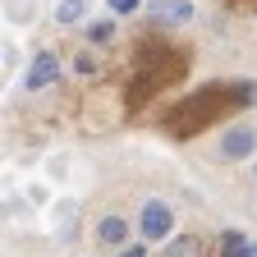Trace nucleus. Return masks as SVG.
Masks as SVG:
<instances>
[{
    "mask_svg": "<svg viewBox=\"0 0 257 257\" xmlns=\"http://www.w3.org/2000/svg\"><path fill=\"white\" fill-rule=\"evenodd\" d=\"M257 101V83H239V87H202L193 92L188 101H179L175 110H166L161 128H166L170 138H193L198 128L216 124L230 106H252Z\"/></svg>",
    "mask_w": 257,
    "mask_h": 257,
    "instance_id": "f257e3e1",
    "label": "nucleus"
},
{
    "mask_svg": "<svg viewBox=\"0 0 257 257\" xmlns=\"http://www.w3.org/2000/svg\"><path fill=\"white\" fill-rule=\"evenodd\" d=\"M184 78V55L179 51H143L134 60V83H128V106H143L147 96Z\"/></svg>",
    "mask_w": 257,
    "mask_h": 257,
    "instance_id": "f03ea898",
    "label": "nucleus"
},
{
    "mask_svg": "<svg viewBox=\"0 0 257 257\" xmlns=\"http://www.w3.org/2000/svg\"><path fill=\"white\" fill-rule=\"evenodd\" d=\"M170 225H175V211H170L166 202H147V207H143V234H147V239H166Z\"/></svg>",
    "mask_w": 257,
    "mask_h": 257,
    "instance_id": "7ed1b4c3",
    "label": "nucleus"
},
{
    "mask_svg": "<svg viewBox=\"0 0 257 257\" xmlns=\"http://www.w3.org/2000/svg\"><path fill=\"white\" fill-rule=\"evenodd\" d=\"M60 78V60L51 55V51H42L37 60H32V69H28V92H42V87H51Z\"/></svg>",
    "mask_w": 257,
    "mask_h": 257,
    "instance_id": "20e7f679",
    "label": "nucleus"
},
{
    "mask_svg": "<svg viewBox=\"0 0 257 257\" xmlns=\"http://www.w3.org/2000/svg\"><path fill=\"white\" fill-rule=\"evenodd\" d=\"M152 19L156 23H188L193 19V0H152Z\"/></svg>",
    "mask_w": 257,
    "mask_h": 257,
    "instance_id": "39448f33",
    "label": "nucleus"
},
{
    "mask_svg": "<svg viewBox=\"0 0 257 257\" xmlns=\"http://www.w3.org/2000/svg\"><path fill=\"white\" fill-rule=\"evenodd\" d=\"M252 147H257V134H252V128H230V134L220 138V152L230 156V161H239V156H252Z\"/></svg>",
    "mask_w": 257,
    "mask_h": 257,
    "instance_id": "423d86ee",
    "label": "nucleus"
},
{
    "mask_svg": "<svg viewBox=\"0 0 257 257\" xmlns=\"http://www.w3.org/2000/svg\"><path fill=\"white\" fill-rule=\"evenodd\" d=\"M124 234H128V225H124V216H106L101 225H96V239H101L106 248H119V243H124Z\"/></svg>",
    "mask_w": 257,
    "mask_h": 257,
    "instance_id": "0eeeda50",
    "label": "nucleus"
},
{
    "mask_svg": "<svg viewBox=\"0 0 257 257\" xmlns=\"http://www.w3.org/2000/svg\"><path fill=\"white\" fill-rule=\"evenodd\" d=\"M248 248H252V243H248L239 230H225V234H220V257H248Z\"/></svg>",
    "mask_w": 257,
    "mask_h": 257,
    "instance_id": "6e6552de",
    "label": "nucleus"
},
{
    "mask_svg": "<svg viewBox=\"0 0 257 257\" xmlns=\"http://www.w3.org/2000/svg\"><path fill=\"white\" fill-rule=\"evenodd\" d=\"M87 14V0H64V5L55 10V23H64V28H69V23H78Z\"/></svg>",
    "mask_w": 257,
    "mask_h": 257,
    "instance_id": "1a4fd4ad",
    "label": "nucleus"
},
{
    "mask_svg": "<svg viewBox=\"0 0 257 257\" xmlns=\"http://www.w3.org/2000/svg\"><path fill=\"white\" fill-rule=\"evenodd\" d=\"M202 248H198V239H193V234H184V239H175L170 248H166V257H198Z\"/></svg>",
    "mask_w": 257,
    "mask_h": 257,
    "instance_id": "9d476101",
    "label": "nucleus"
},
{
    "mask_svg": "<svg viewBox=\"0 0 257 257\" xmlns=\"http://www.w3.org/2000/svg\"><path fill=\"white\" fill-rule=\"evenodd\" d=\"M110 32H115V28H110V19H96V23H92V42H106Z\"/></svg>",
    "mask_w": 257,
    "mask_h": 257,
    "instance_id": "9b49d317",
    "label": "nucleus"
},
{
    "mask_svg": "<svg viewBox=\"0 0 257 257\" xmlns=\"http://www.w3.org/2000/svg\"><path fill=\"white\" fill-rule=\"evenodd\" d=\"M74 69H78V74H96V55H78Z\"/></svg>",
    "mask_w": 257,
    "mask_h": 257,
    "instance_id": "f8f14e48",
    "label": "nucleus"
},
{
    "mask_svg": "<svg viewBox=\"0 0 257 257\" xmlns=\"http://www.w3.org/2000/svg\"><path fill=\"white\" fill-rule=\"evenodd\" d=\"M110 10H115V14H134L138 0H110Z\"/></svg>",
    "mask_w": 257,
    "mask_h": 257,
    "instance_id": "ddd939ff",
    "label": "nucleus"
},
{
    "mask_svg": "<svg viewBox=\"0 0 257 257\" xmlns=\"http://www.w3.org/2000/svg\"><path fill=\"white\" fill-rule=\"evenodd\" d=\"M119 257H147V248H143V243H134V248H124Z\"/></svg>",
    "mask_w": 257,
    "mask_h": 257,
    "instance_id": "4468645a",
    "label": "nucleus"
},
{
    "mask_svg": "<svg viewBox=\"0 0 257 257\" xmlns=\"http://www.w3.org/2000/svg\"><path fill=\"white\" fill-rule=\"evenodd\" d=\"M248 257H257V243H252V248H248Z\"/></svg>",
    "mask_w": 257,
    "mask_h": 257,
    "instance_id": "2eb2a0df",
    "label": "nucleus"
}]
</instances>
